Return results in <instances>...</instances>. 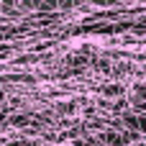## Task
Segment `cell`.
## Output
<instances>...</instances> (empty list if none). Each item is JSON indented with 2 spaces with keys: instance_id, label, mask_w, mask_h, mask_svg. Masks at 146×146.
Wrapping results in <instances>:
<instances>
[{
  "instance_id": "cell-4",
  "label": "cell",
  "mask_w": 146,
  "mask_h": 146,
  "mask_svg": "<svg viewBox=\"0 0 146 146\" xmlns=\"http://www.w3.org/2000/svg\"><path fill=\"white\" fill-rule=\"evenodd\" d=\"M139 131H141V133H146V115H141V118H139Z\"/></svg>"
},
{
  "instance_id": "cell-3",
  "label": "cell",
  "mask_w": 146,
  "mask_h": 146,
  "mask_svg": "<svg viewBox=\"0 0 146 146\" xmlns=\"http://www.w3.org/2000/svg\"><path fill=\"white\" fill-rule=\"evenodd\" d=\"M26 123H28V118H26V115H15V118H13V126H18V128H23Z\"/></svg>"
},
{
  "instance_id": "cell-1",
  "label": "cell",
  "mask_w": 146,
  "mask_h": 146,
  "mask_svg": "<svg viewBox=\"0 0 146 146\" xmlns=\"http://www.w3.org/2000/svg\"><path fill=\"white\" fill-rule=\"evenodd\" d=\"M103 141H105V144H113V146H126V144H128L126 136H118V133H110V131L103 136Z\"/></svg>"
},
{
  "instance_id": "cell-5",
  "label": "cell",
  "mask_w": 146,
  "mask_h": 146,
  "mask_svg": "<svg viewBox=\"0 0 146 146\" xmlns=\"http://www.w3.org/2000/svg\"><path fill=\"white\" fill-rule=\"evenodd\" d=\"M3 98H5V92H3V90H0V100H3Z\"/></svg>"
},
{
  "instance_id": "cell-2",
  "label": "cell",
  "mask_w": 146,
  "mask_h": 146,
  "mask_svg": "<svg viewBox=\"0 0 146 146\" xmlns=\"http://www.w3.org/2000/svg\"><path fill=\"white\" fill-rule=\"evenodd\" d=\"M103 95L105 98H118V95H123V87L121 85H108V87H103Z\"/></svg>"
}]
</instances>
